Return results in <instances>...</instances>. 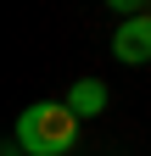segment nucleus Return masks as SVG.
Masks as SVG:
<instances>
[{"label":"nucleus","mask_w":151,"mask_h":156,"mask_svg":"<svg viewBox=\"0 0 151 156\" xmlns=\"http://www.w3.org/2000/svg\"><path fill=\"white\" fill-rule=\"evenodd\" d=\"M112 56H118L123 67H145L151 62V17H123L118 34H112Z\"/></svg>","instance_id":"2"},{"label":"nucleus","mask_w":151,"mask_h":156,"mask_svg":"<svg viewBox=\"0 0 151 156\" xmlns=\"http://www.w3.org/2000/svg\"><path fill=\"white\" fill-rule=\"evenodd\" d=\"M0 156H28V145H23V140L11 134V140H6V151H0Z\"/></svg>","instance_id":"5"},{"label":"nucleus","mask_w":151,"mask_h":156,"mask_svg":"<svg viewBox=\"0 0 151 156\" xmlns=\"http://www.w3.org/2000/svg\"><path fill=\"white\" fill-rule=\"evenodd\" d=\"M67 106L79 112V117H95V112H106V84H101V78H79V84L67 89Z\"/></svg>","instance_id":"3"},{"label":"nucleus","mask_w":151,"mask_h":156,"mask_svg":"<svg viewBox=\"0 0 151 156\" xmlns=\"http://www.w3.org/2000/svg\"><path fill=\"white\" fill-rule=\"evenodd\" d=\"M79 123L84 117L67 101H34L23 117H17V140L28 145V156H67L79 145Z\"/></svg>","instance_id":"1"},{"label":"nucleus","mask_w":151,"mask_h":156,"mask_svg":"<svg viewBox=\"0 0 151 156\" xmlns=\"http://www.w3.org/2000/svg\"><path fill=\"white\" fill-rule=\"evenodd\" d=\"M106 6L118 11V17H140V11H145V0H106Z\"/></svg>","instance_id":"4"}]
</instances>
